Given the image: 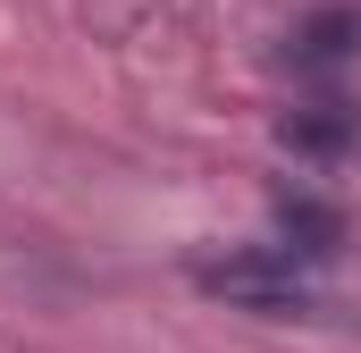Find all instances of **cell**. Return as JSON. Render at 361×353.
Listing matches in <instances>:
<instances>
[{"mask_svg":"<svg viewBox=\"0 0 361 353\" xmlns=\"http://www.w3.org/2000/svg\"><path fill=\"white\" fill-rule=\"evenodd\" d=\"M277 135H286V152H294V160L336 169V160H353V143H361V109H353V101H336V92H319V101L286 109V118H277Z\"/></svg>","mask_w":361,"mask_h":353,"instance_id":"2","label":"cell"},{"mask_svg":"<svg viewBox=\"0 0 361 353\" xmlns=\"http://www.w3.org/2000/svg\"><path fill=\"white\" fill-rule=\"evenodd\" d=\"M277 253L286 261H336L345 253V210L319 193H277Z\"/></svg>","mask_w":361,"mask_h":353,"instance_id":"3","label":"cell"},{"mask_svg":"<svg viewBox=\"0 0 361 353\" xmlns=\"http://www.w3.org/2000/svg\"><path fill=\"white\" fill-rule=\"evenodd\" d=\"M193 286L252 311V320H311V286H302V261H286L277 244L261 253H227V261H193Z\"/></svg>","mask_w":361,"mask_h":353,"instance_id":"1","label":"cell"},{"mask_svg":"<svg viewBox=\"0 0 361 353\" xmlns=\"http://www.w3.org/2000/svg\"><path fill=\"white\" fill-rule=\"evenodd\" d=\"M294 68H311V76H328V68H345L361 51V8H345V0H328V8H311L302 25H294Z\"/></svg>","mask_w":361,"mask_h":353,"instance_id":"4","label":"cell"}]
</instances>
